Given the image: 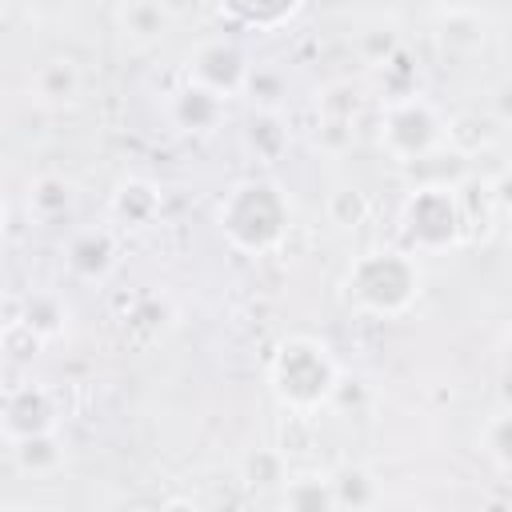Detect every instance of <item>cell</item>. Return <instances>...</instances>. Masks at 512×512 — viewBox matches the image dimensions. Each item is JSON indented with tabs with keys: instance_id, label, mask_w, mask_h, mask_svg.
<instances>
[{
	"instance_id": "9",
	"label": "cell",
	"mask_w": 512,
	"mask_h": 512,
	"mask_svg": "<svg viewBox=\"0 0 512 512\" xmlns=\"http://www.w3.org/2000/svg\"><path fill=\"white\" fill-rule=\"evenodd\" d=\"M64 264L76 280H104L116 268V232L108 224L76 228L64 244Z\"/></svg>"
},
{
	"instance_id": "2",
	"label": "cell",
	"mask_w": 512,
	"mask_h": 512,
	"mask_svg": "<svg viewBox=\"0 0 512 512\" xmlns=\"http://www.w3.org/2000/svg\"><path fill=\"white\" fill-rule=\"evenodd\" d=\"M268 384L292 416H312L336 400L340 364L324 340L300 332V336H288L276 344V352L268 360Z\"/></svg>"
},
{
	"instance_id": "11",
	"label": "cell",
	"mask_w": 512,
	"mask_h": 512,
	"mask_svg": "<svg viewBox=\"0 0 512 512\" xmlns=\"http://www.w3.org/2000/svg\"><path fill=\"white\" fill-rule=\"evenodd\" d=\"M168 112H172V124H176L180 132L208 136V132H216V128L224 124L228 100L216 96V92H208V88H200V84H192V80H184V84L168 96Z\"/></svg>"
},
{
	"instance_id": "21",
	"label": "cell",
	"mask_w": 512,
	"mask_h": 512,
	"mask_svg": "<svg viewBox=\"0 0 512 512\" xmlns=\"http://www.w3.org/2000/svg\"><path fill=\"white\" fill-rule=\"evenodd\" d=\"M480 452L488 456V464L496 468V476H508L512 468V416L508 408H496L484 428H480Z\"/></svg>"
},
{
	"instance_id": "12",
	"label": "cell",
	"mask_w": 512,
	"mask_h": 512,
	"mask_svg": "<svg viewBox=\"0 0 512 512\" xmlns=\"http://www.w3.org/2000/svg\"><path fill=\"white\" fill-rule=\"evenodd\" d=\"M156 216H160V188H156L152 180L132 176V180H124V184L112 192V200H108V220H112L116 228L140 232V228L156 224Z\"/></svg>"
},
{
	"instance_id": "18",
	"label": "cell",
	"mask_w": 512,
	"mask_h": 512,
	"mask_svg": "<svg viewBox=\"0 0 512 512\" xmlns=\"http://www.w3.org/2000/svg\"><path fill=\"white\" fill-rule=\"evenodd\" d=\"M328 480H332L336 508H372V504L380 500V484H376L372 472L360 468V464H344V468L332 472Z\"/></svg>"
},
{
	"instance_id": "20",
	"label": "cell",
	"mask_w": 512,
	"mask_h": 512,
	"mask_svg": "<svg viewBox=\"0 0 512 512\" xmlns=\"http://www.w3.org/2000/svg\"><path fill=\"white\" fill-rule=\"evenodd\" d=\"M260 112H276L280 100L288 96V76L272 64H248V76H244V88H240Z\"/></svg>"
},
{
	"instance_id": "14",
	"label": "cell",
	"mask_w": 512,
	"mask_h": 512,
	"mask_svg": "<svg viewBox=\"0 0 512 512\" xmlns=\"http://www.w3.org/2000/svg\"><path fill=\"white\" fill-rule=\"evenodd\" d=\"M216 8L240 28L272 32V28H284L304 8V0H216Z\"/></svg>"
},
{
	"instance_id": "8",
	"label": "cell",
	"mask_w": 512,
	"mask_h": 512,
	"mask_svg": "<svg viewBox=\"0 0 512 512\" xmlns=\"http://www.w3.org/2000/svg\"><path fill=\"white\" fill-rule=\"evenodd\" d=\"M504 124H508V116L504 112H492V108L456 112V116L444 120V148L456 152L460 160L480 156V152H492L504 140Z\"/></svg>"
},
{
	"instance_id": "32",
	"label": "cell",
	"mask_w": 512,
	"mask_h": 512,
	"mask_svg": "<svg viewBox=\"0 0 512 512\" xmlns=\"http://www.w3.org/2000/svg\"><path fill=\"white\" fill-rule=\"evenodd\" d=\"M0 236H4V200H0Z\"/></svg>"
},
{
	"instance_id": "17",
	"label": "cell",
	"mask_w": 512,
	"mask_h": 512,
	"mask_svg": "<svg viewBox=\"0 0 512 512\" xmlns=\"http://www.w3.org/2000/svg\"><path fill=\"white\" fill-rule=\"evenodd\" d=\"M12 456H16L20 472H32V476H48V472H56V468L64 464V448H60L56 428L16 440V444H12Z\"/></svg>"
},
{
	"instance_id": "16",
	"label": "cell",
	"mask_w": 512,
	"mask_h": 512,
	"mask_svg": "<svg viewBox=\"0 0 512 512\" xmlns=\"http://www.w3.org/2000/svg\"><path fill=\"white\" fill-rule=\"evenodd\" d=\"M36 336H44V340H56L64 328H68V308H64V300L56 296V292H28L24 300H20V312H16Z\"/></svg>"
},
{
	"instance_id": "25",
	"label": "cell",
	"mask_w": 512,
	"mask_h": 512,
	"mask_svg": "<svg viewBox=\"0 0 512 512\" xmlns=\"http://www.w3.org/2000/svg\"><path fill=\"white\" fill-rule=\"evenodd\" d=\"M244 480L248 484H284L288 480V456L276 448H256L244 460Z\"/></svg>"
},
{
	"instance_id": "30",
	"label": "cell",
	"mask_w": 512,
	"mask_h": 512,
	"mask_svg": "<svg viewBox=\"0 0 512 512\" xmlns=\"http://www.w3.org/2000/svg\"><path fill=\"white\" fill-rule=\"evenodd\" d=\"M444 12H480V0H440Z\"/></svg>"
},
{
	"instance_id": "5",
	"label": "cell",
	"mask_w": 512,
	"mask_h": 512,
	"mask_svg": "<svg viewBox=\"0 0 512 512\" xmlns=\"http://www.w3.org/2000/svg\"><path fill=\"white\" fill-rule=\"evenodd\" d=\"M380 152L404 168L420 164L424 156L440 152L444 148V116L432 100H424L420 92L412 96H396V100H384V112H380Z\"/></svg>"
},
{
	"instance_id": "28",
	"label": "cell",
	"mask_w": 512,
	"mask_h": 512,
	"mask_svg": "<svg viewBox=\"0 0 512 512\" xmlns=\"http://www.w3.org/2000/svg\"><path fill=\"white\" fill-rule=\"evenodd\" d=\"M356 112H360V92H356L348 80L324 88V96H320V116H332V120H356Z\"/></svg>"
},
{
	"instance_id": "10",
	"label": "cell",
	"mask_w": 512,
	"mask_h": 512,
	"mask_svg": "<svg viewBox=\"0 0 512 512\" xmlns=\"http://www.w3.org/2000/svg\"><path fill=\"white\" fill-rule=\"evenodd\" d=\"M28 92L40 108H52V112L76 108L80 96H84V72L72 56H52V60L36 64V72L28 80Z\"/></svg>"
},
{
	"instance_id": "31",
	"label": "cell",
	"mask_w": 512,
	"mask_h": 512,
	"mask_svg": "<svg viewBox=\"0 0 512 512\" xmlns=\"http://www.w3.org/2000/svg\"><path fill=\"white\" fill-rule=\"evenodd\" d=\"M8 320H12V312H8V304H4V300H0V332H4V328H8Z\"/></svg>"
},
{
	"instance_id": "23",
	"label": "cell",
	"mask_w": 512,
	"mask_h": 512,
	"mask_svg": "<svg viewBox=\"0 0 512 512\" xmlns=\"http://www.w3.org/2000/svg\"><path fill=\"white\" fill-rule=\"evenodd\" d=\"M328 220L336 224V228H360L368 216H372V204H368V196L360 192V188H352V184H344V188H336L332 196H328Z\"/></svg>"
},
{
	"instance_id": "29",
	"label": "cell",
	"mask_w": 512,
	"mask_h": 512,
	"mask_svg": "<svg viewBox=\"0 0 512 512\" xmlns=\"http://www.w3.org/2000/svg\"><path fill=\"white\" fill-rule=\"evenodd\" d=\"M352 136H356L352 120H332V116H320V132H316V144H324L328 152H340V148H348V144H352Z\"/></svg>"
},
{
	"instance_id": "19",
	"label": "cell",
	"mask_w": 512,
	"mask_h": 512,
	"mask_svg": "<svg viewBox=\"0 0 512 512\" xmlns=\"http://www.w3.org/2000/svg\"><path fill=\"white\" fill-rule=\"evenodd\" d=\"M280 504L292 508V512H324V508H336V496H332V480L328 476H288L284 480V492H280Z\"/></svg>"
},
{
	"instance_id": "26",
	"label": "cell",
	"mask_w": 512,
	"mask_h": 512,
	"mask_svg": "<svg viewBox=\"0 0 512 512\" xmlns=\"http://www.w3.org/2000/svg\"><path fill=\"white\" fill-rule=\"evenodd\" d=\"M48 340L44 336H36L20 316H12L8 320V328L0 332V352L4 356H12V360H32V356H40V348H44Z\"/></svg>"
},
{
	"instance_id": "15",
	"label": "cell",
	"mask_w": 512,
	"mask_h": 512,
	"mask_svg": "<svg viewBox=\"0 0 512 512\" xmlns=\"http://www.w3.org/2000/svg\"><path fill=\"white\" fill-rule=\"evenodd\" d=\"M76 208V184L60 172H40L32 184H28V212L40 220V224H56L64 220L68 212Z\"/></svg>"
},
{
	"instance_id": "4",
	"label": "cell",
	"mask_w": 512,
	"mask_h": 512,
	"mask_svg": "<svg viewBox=\"0 0 512 512\" xmlns=\"http://www.w3.org/2000/svg\"><path fill=\"white\" fill-rule=\"evenodd\" d=\"M400 236L404 248L416 256H432L456 248L464 232V212L456 200V184H420L400 204Z\"/></svg>"
},
{
	"instance_id": "24",
	"label": "cell",
	"mask_w": 512,
	"mask_h": 512,
	"mask_svg": "<svg viewBox=\"0 0 512 512\" xmlns=\"http://www.w3.org/2000/svg\"><path fill=\"white\" fill-rule=\"evenodd\" d=\"M244 140H248V148H252L260 160H276V156L288 148V132L280 128L276 112H260V116H252Z\"/></svg>"
},
{
	"instance_id": "13",
	"label": "cell",
	"mask_w": 512,
	"mask_h": 512,
	"mask_svg": "<svg viewBox=\"0 0 512 512\" xmlns=\"http://www.w3.org/2000/svg\"><path fill=\"white\" fill-rule=\"evenodd\" d=\"M116 28L128 44L148 48L156 40H164V32L172 28V12L164 0H120L116 8Z\"/></svg>"
},
{
	"instance_id": "6",
	"label": "cell",
	"mask_w": 512,
	"mask_h": 512,
	"mask_svg": "<svg viewBox=\"0 0 512 512\" xmlns=\"http://www.w3.org/2000/svg\"><path fill=\"white\" fill-rule=\"evenodd\" d=\"M56 424H60V404H56L52 388H44L36 380H20L0 392V436L8 444L36 436V432H52Z\"/></svg>"
},
{
	"instance_id": "3",
	"label": "cell",
	"mask_w": 512,
	"mask_h": 512,
	"mask_svg": "<svg viewBox=\"0 0 512 512\" xmlns=\"http://www.w3.org/2000/svg\"><path fill=\"white\" fill-rule=\"evenodd\" d=\"M424 288L416 252L408 248H368L344 272V296L368 316H404Z\"/></svg>"
},
{
	"instance_id": "7",
	"label": "cell",
	"mask_w": 512,
	"mask_h": 512,
	"mask_svg": "<svg viewBox=\"0 0 512 512\" xmlns=\"http://www.w3.org/2000/svg\"><path fill=\"white\" fill-rule=\"evenodd\" d=\"M248 52L232 40V36H212V40H200L188 56V80L216 92V96H240L244 88V76H248Z\"/></svg>"
},
{
	"instance_id": "22",
	"label": "cell",
	"mask_w": 512,
	"mask_h": 512,
	"mask_svg": "<svg viewBox=\"0 0 512 512\" xmlns=\"http://www.w3.org/2000/svg\"><path fill=\"white\" fill-rule=\"evenodd\" d=\"M440 44L452 56L476 52L484 44V20H480V12H444V20H440Z\"/></svg>"
},
{
	"instance_id": "27",
	"label": "cell",
	"mask_w": 512,
	"mask_h": 512,
	"mask_svg": "<svg viewBox=\"0 0 512 512\" xmlns=\"http://www.w3.org/2000/svg\"><path fill=\"white\" fill-rule=\"evenodd\" d=\"M404 44H400V36H396V28L392 24H372L368 32H360V56L372 64V68H380L388 56H396Z\"/></svg>"
},
{
	"instance_id": "1",
	"label": "cell",
	"mask_w": 512,
	"mask_h": 512,
	"mask_svg": "<svg viewBox=\"0 0 512 512\" xmlns=\"http://www.w3.org/2000/svg\"><path fill=\"white\" fill-rule=\"evenodd\" d=\"M216 228L236 252L264 256L284 244L292 228V200L272 180H260V176L236 180L216 204Z\"/></svg>"
}]
</instances>
